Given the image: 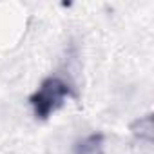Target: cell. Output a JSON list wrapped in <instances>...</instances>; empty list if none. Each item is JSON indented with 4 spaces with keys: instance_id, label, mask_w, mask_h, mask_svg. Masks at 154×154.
<instances>
[{
    "instance_id": "cell-3",
    "label": "cell",
    "mask_w": 154,
    "mask_h": 154,
    "mask_svg": "<svg viewBox=\"0 0 154 154\" xmlns=\"http://www.w3.org/2000/svg\"><path fill=\"white\" fill-rule=\"evenodd\" d=\"M131 129H132V132H134L140 140L152 141V116H150V114L140 118L136 123L131 125Z\"/></svg>"
},
{
    "instance_id": "cell-2",
    "label": "cell",
    "mask_w": 154,
    "mask_h": 154,
    "mask_svg": "<svg viewBox=\"0 0 154 154\" xmlns=\"http://www.w3.org/2000/svg\"><path fill=\"white\" fill-rule=\"evenodd\" d=\"M71 154H103V134L93 132L78 140L74 143Z\"/></svg>"
},
{
    "instance_id": "cell-1",
    "label": "cell",
    "mask_w": 154,
    "mask_h": 154,
    "mask_svg": "<svg viewBox=\"0 0 154 154\" xmlns=\"http://www.w3.org/2000/svg\"><path fill=\"white\" fill-rule=\"evenodd\" d=\"M69 96H74L71 84H67L58 76H47L40 84V87L29 96V103L36 118L47 120L54 111H58L63 105L65 98Z\"/></svg>"
}]
</instances>
